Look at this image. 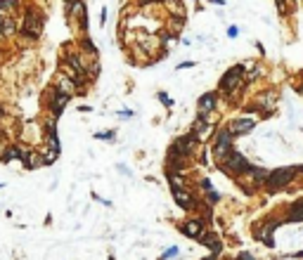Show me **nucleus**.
I'll return each mask as SVG.
<instances>
[{
  "instance_id": "obj_1",
  "label": "nucleus",
  "mask_w": 303,
  "mask_h": 260,
  "mask_svg": "<svg viewBox=\"0 0 303 260\" xmlns=\"http://www.w3.org/2000/svg\"><path fill=\"white\" fill-rule=\"evenodd\" d=\"M299 175V168H277V170H270L268 178H265V189L273 194V192H279L284 187H289L291 182L296 180Z\"/></svg>"
},
{
  "instance_id": "obj_2",
  "label": "nucleus",
  "mask_w": 303,
  "mask_h": 260,
  "mask_svg": "<svg viewBox=\"0 0 303 260\" xmlns=\"http://www.w3.org/2000/svg\"><path fill=\"white\" fill-rule=\"evenodd\" d=\"M244 64H235V67H230L227 71L223 73V78L218 83V93L223 97H230L237 93V88L244 83Z\"/></svg>"
},
{
  "instance_id": "obj_3",
  "label": "nucleus",
  "mask_w": 303,
  "mask_h": 260,
  "mask_svg": "<svg viewBox=\"0 0 303 260\" xmlns=\"http://www.w3.org/2000/svg\"><path fill=\"white\" fill-rule=\"evenodd\" d=\"M216 165L223 170V173H230V175H242L247 168H249V159H247V154H242V151H237V149H232L230 154H225L223 159H218L216 161Z\"/></svg>"
},
{
  "instance_id": "obj_4",
  "label": "nucleus",
  "mask_w": 303,
  "mask_h": 260,
  "mask_svg": "<svg viewBox=\"0 0 303 260\" xmlns=\"http://www.w3.org/2000/svg\"><path fill=\"white\" fill-rule=\"evenodd\" d=\"M199 142H201V140H199L192 130H190L187 135H180L171 147H168V159H185V161H187V159L194 154Z\"/></svg>"
},
{
  "instance_id": "obj_5",
  "label": "nucleus",
  "mask_w": 303,
  "mask_h": 260,
  "mask_svg": "<svg viewBox=\"0 0 303 260\" xmlns=\"http://www.w3.org/2000/svg\"><path fill=\"white\" fill-rule=\"evenodd\" d=\"M232 149H235V135L227 130V125L220 128V130H216L213 133V144H211L213 159L218 161V159H223L225 154H230Z\"/></svg>"
},
{
  "instance_id": "obj_6",
  "label": "nucleus",
  "mask_w": 303,
  "mask_h": 260,
  "mask_svg": "<svg viewBox=\"0 0 303 260\" xmlns=\"http://www.w3.org/2000/svg\"><path fill=\"white\" fill-rule=\"evenodd\" d=\"M40 31H43V14L38 10H33V7H28L27 12H24V22H22V33L31 38V41H36L40 36Z\"/></svg>"
},
{
  "instance_id": "obj_7",
  "label": "nucleus",
  "mask_w": 303,
  "mask_h": 260,
  "mask_svg": "<svg viewBox=\"0 0 303 260\" xmlns=\"http://www.w3.org/2000/svg\"><path fill=\"white\" fill-rule=\"evenodd\" d=\"M197 241H199V244H201L204 248H209V251H211L213 258H218V256L223 253V244H220L218 234L213 232V230H204V232H201V236H199Z\"/></svg>"
},
{
  "instance_id": "obj_8",
  "label": "nucleus",
  "mask_w": 303,
  "mask_h": 260,
  "mask_svg": "<svg viewBox=\"0 0 303 260\" xmlns=\"http://www.w3.org/2000/svg\"><path fill=\"white\" fill-rule=\"evenodd\" d=\"M66 14L71 19H76L83 28H88V10H85V2L83 0H69L66 2Z\"/></svg>"
},
{
  "instance_id": "obj_9",
  "label": "nucleus",
  "mask_w": 303,
  "mask_h": 260,
  "mask_svg": "<svg viewBox=\"0 0 303 260\" xmlns=\"http://www.w3.org/2000/svg\"><path fill=\"white\" fill-rule=\"evenodd\" d=\"M256 128V118L253 116H242V118H232L230 123H227V130L232 133L235 137L239 135H247V133H251Z\"/></svg>"
},
{
  "instance_id": "obj_10",
  "label": "nucleus",
  "mask_w": 303,
  "mask_h": 260,
  "mask_svg": "<svg viewBox=\"0 0 303 260\" xmlns=\"http://www.w3.org/2000/svg\"><path fill=\"white\" fill-rule=\"evenodd\" d=\"M71 102V95H66V93H59L57 88L50 90V97H48V104H50V114L53 116H59L62 111L66 109V104Z\"/></svg>"
},
{
  "instance_id": "obj_11",
  "label": "nucleus",
  "mask_w": 303,
  "mask_h": 260,
  "mask_svg": "<svg viewBox=\"0 0 303 260\" xmlns=\"http://www.w3.org/2000/svg\"><path fill=\"white\" fill-rule=\"evenodd\" d=\"M173 201L180 206L183 211H197V196L192 192H187V189H173Z\"/></svg>"
},
{
  "instance_id": "obj_12",
  "label": "nucleus",
  "mask_w": 303,
  "mask_h": 260,
  "mask_svg": "<svg viewBox=\"0 0 303 260\" xmlns=\"http://www.w3.org/2000/svg\"><path fill=\"white\" fill-rule=\"evenodd\" d=\"M180 232H183L187 239L197 241L199 236H201V232H204V220L201 218H187L183 225H180Z\"/></svg>"
},
{
  "instance_id": "obj_13",
  "label": "nucleus",
  "mask_w": 303,
  "mask_h": 260,
  "mask_svg": "<svg viewBox=\"0 0 303 260\" xmlns=\"http://www.w3.org/2000/svg\"><path fill=\"white\" fill-rule=\"evenodd\" d=\"M256 107H258V114H273L277 107V97L273 90H268V93H261V95L256 97Z\"/></svg>"
},
{
  "instance_id": "obj_14",
  "label": "nucleus",
  "mask_w": 303,
  "mask_h": 260,
  "mask_svg": "<svg viewBox=\"0 0 303 260\" xmlns=\"http://www.w3.org/2000/svg\"><path fill=\"white\" fill-rule=\"evenodd\" d=\"M279 227V220H268L263 227H261V232H258V239L263 241L268 248L275 246V239H273V234H275V230Z\"/></svg>"
},
{
  "instance_id": "obj_15",
  "label": "nucleus",
  "mask_w": 303,
  "mask_h": 260,
  "mask_svg": "<svg viewBox=\"0 0 303 260\" xmlns=\"http://www.w3.org/2000/svg\"><path fill=\"white\" fill-rule=\"evenodd\" d=\"M216 104H218V93H204V95L197 99V111H201V114H213V111H216Z\"/></svg>"
},
{
  "instance_id": "obj_16",
  "label": "nucleus",
  "mask_w": 303,
  "mask_h": 260,
  "mask_svg": "<svg viewBox=\"0 0 303 260\" xmlns=\"http://www.w3.org/2000/svg\"><path fill=\"white\" fill-rule=\"evenodd\" d=\"M55 88H57L59 93H66V95H74V93L79 90V85L71 81L69 76H64V73H59V76H57V81H55Z\"/></svg>"
},
{
  "instance_id": "obj_17",
  "label": "nucleus",
  "mask_w": 303,
  "mask_h": 260,
  "mask_svg": "<svg viewBox=\"0 0 303 260\" xmlns=\"http://www.w3.org/2000/svg\"><path fill=\"white\" fill-rule=\"evenodd\" d=\"M17 31H19V22H17V19L5 17V19L0 22V36H2V38H10V36H14Z\"/></svg>"
},
{
  "instance_id": "obj_18",
  "label": "nucleus",
  "mask_w": 303,
  "mask_h": 260,
  "mask_svg": "<svg viewBox=\"0 0 303 260\" xmlns=\"http://www.w3.org/2000/svg\"><path fill=\"white\" fill-rule=\"evenodd\" d=\"M22 151H24V147H19V144H7L5 151L0 154V161L2 164H10L14 159H22Z\"/></svg>"
},
{
  "instance_id": "obj_19",
  "label": "nucleus",
  "mask_w": 303,
  "mask_h": 260,
  "mask_svg": "<svg viewBox=\"0 0 303 260\" xmlns=\"http://www.w3.org/2000/svg\"><path fill=\"white\" fill-rule=\"evenodd\" d=\"M287 222H303V199H299V201H294V204L289 206Z\"/></svg>"
},
{
  "instance_id": "obj_20",
  "label": "nucleus",
  "mask_w": 303,
  "mask_h": 260,
  "mask_svg": "<svg viewBox=\"0 0 303 260\" xmlns=\"http://www.w3.org/2000/svg\"><path fill=\"white\" fill-rule=\"evenodd\" d=\"M166 180L173 189H187V182H185V173H166Z\"/></svg>"
},
{
  "instance_id": "obj_21",
  "label": "nucleus",
  "mask_w": 303,
  "mask_h": 260,
  "mask_svg": "<svg viewBox=\"0 0 303 260\" xmlns=\"http://www.w3.org/2000/svg\"><path fill=\"white\" fill-rule=\"evenodd\" d=\"M171 24H168V28H171V33H180L183 31V26H185V17H178V14H171V19H168Z\"/></svg>"
},
{
  "instance_id": "obj_22",
  "label": "nucleus",
  "mask_w": 303,
  "mask_h": 260,
  "mask_svg": "<svg viewBox=\"0 0 303 260\" xmlns=\"http://www.w3.org/2000/svg\"><path fill=\"white\" fill-rule=\"evenodd\" d=\"M166 5H168V10H171V14H178V17H185V5H183V0H166Z\"/></svg>"
},
{
  "instance_id": "obj_23",
  "label": "nucleus",
  "mask_w": 303,
  "mask_h": 260,
  "mask_svg": "<svg viewBox=\"0 0 303 260\" xmlns=\"http://www.w3.org/2000/svg\"><path fill=\"white\" fill-rule=\"evenodd\" d=\"M19 7V0H0V12H12Z\"/></svg>"
},
{
  "instance_id": "obj_24",
  "label": "nucleus",
  "mask_w": 303,
  "mask_h": 260,
  "mask_svg": "<svg viewBox=\"0 0 303 260\" xmlns=\"http://www.w3.org/2000/svg\"><path fill=\"white\" fill-rule=\"evenodd\" d=\"M178 253H180V251H178V246H168V248H166V251H164V253H161V256H159V260H171V258H178Z\"/></svg>"
},
{
  "instance_id": "obj_25",
  "label": "nucleus",
  "mask_w": 303,
  "mask_h": 260,
  "mask_svg": "<svg viewBox=\"0 0 303 260\" xmlns=\"http://www.w3.org/2000/svg\"><path fill=\"white\" fill-rule=\"evenodd\" d=\"M57 156H59V151H55V149H48L45 154H43V164L45 165H50L57 161Z\"/></svg>"
},
{
  "instance_id": "obj_26",
  "label": "nucleus",
  "mask_w": 303,
  "mask_h": 260,
  "mask_svg": "<svg viewBox=\"0 0 303 260\" xmlns=\"http://www.w3.org/2000/svg\"><path fill=\"white\" fill-rule=\"evenodd\" d=\"M157 97H159V102H161L166 109H173V99H171V95H168V93H164V90H161V93H157Z\"/></svg>"
},
{
  "instance_id": "obj_27",
  "label": "nucleus",
  "mask_w": 303,
  "mask_h": 260,
  "mask_svg": "<svg viewBox=\"0 0 303 260\" xmlns=\"http://www.w3.org/2000/svg\"><path fill=\"white\" fill-rule=\"evenodd\" d=\"M116 137L114 130H102V133H95V140H105V142H111Z\"/></svg>"
},
{
  "instance_id": "obj_28",
  "label": "nucleus",
  "mask_w": 303,
  "mask_h": 260,
  "mask_svg": "<svg viewBox=\"0 0 303 260\" xmlns=\"http://www.w3.org/2000/svg\"><path fill=\"white\" fill-rule=\"evenodd\" d=\"M204 194H206V199H211V204H218V201H220V194L216 192L213 187L209 189V192H204Z\"/></svg>"
},
{
  "instance_id": "obj_29",
  "label": "nucleus",
  "mask_w": 303,
  "mask_h": 260,
  "mask_svg": "<svg viewBox=\"0 0 303 260\" xmlns=\"http://www.w3.org/2000/svg\"><path fill=\"white\" fill-rule=\"evenodd\" d=\"M119 116L123 118V121H128V118H133V116H135V111H131V109H121V111H119Z\"/></svg>"
},
{
  "instance_id": "obj_30",
  "label": "nucleus",
  "mask_w": 303,
  "mask_h": 260,
  "mask_svg": "<svg viewBox=\"0 0 303 260\" xmlns=\"http://www.w3.org/2000/svg\"><path fill=\"white\" fill-rule=\"evenodd\" d=\"M227 36H230V38H237V36H239V26H227Z\"/></svg>"
},
{
  "instance_id": "obj_31",
  "label": "nucleus",
  "mask_w": 303,
  "mask_h": 260,
  "mask_svg": "<svg viewBox=\"0 0 303 260\" xmlns=\"http://www.w3.org/2000/svg\"><path fill=\"white\" fill-rule=\"evenodd\" d=\"M159 0H138V5L140 7H149V5H157Z\"/></svg>"
},
{
  "instance_id": "obj_32",
  "label": "nucleus",
  "mask_w": 303,
  "mask_h": 260,
  "mask_svg": "<svg viewBox=\"0 0 303 260\" xmlns=\"http://www.w3.org/2000/svg\"><path fill=\"white\" fill-rule=\"evenodd\" d=\"M277 7H279V12H287V0H275Z\"/></svg>"
},
{
  "instance_id": "obj_33",
  "label": "nucleus",
  "mask_w": 303,
  "mask_h": 260,
  "mask_svg": "<svg viewBox=\"0 0 303 260\" xmlns=\"http://www.w3.org/2000/svg\"><path fill=\"white\" fill-rule=\"evenodd\" d=\"M237 260H253V256H251V253H247V251H242V253L237 256Z\"/></svg>"
},
{
  "instance_id": "obj_34",
  "label": "nucleus",
  "mask_w": 303,
  "mask_h": 260,
  "mask_svg": "<svg viewBox=\"0 0 303 260\" xmlns=\"http://www.w3.org/2000/svg\"><path fill=\"white\" fill-rule=\"evenodd\" d=\"M194 64H197V62H192V59H190V62H183V64H178V69H190V67H194Z\"/></svg>"
},
{
  "instance_id": "obj_35",
  "label": "nucleus",
  "mask_w": 303,
  "mask_h": 260,
  "mask_svg": "<svg viewBox=\"0 0 303 260\" xmlns=\"http://www.w3.org/2000/svg\"><path fill=\"white\" fill-rule=\"evenodd\" d=\"M206 2H211V5H216V7H223L225 0H206Z\"/></svg>"
},
{
  "instance_id": "obj_36",
  "label": "nucleus",
  "mask_w": 303,
  "mask_h": 260,
  "mask_svg": "<svg viewBox=\"0 0 303 260\" xmlns=\"http://www.w3.org/2000/svg\"><path fill=\"white\" fill-rule=\"evenodd\" d=\"M100 19H102L100 24H105V22H107V7H105V10H102V14H100Z\"/></svg>"
},
{
  "instance_id": "obj_37",
  "label": "nucleus",
  "mask_w": 303,
  "mask_h": 260,
  "mask_svg": "<svg viewBox=\"0 0 303 260\" xmlns=\"http://www.w3.org/2000/svg\"><path fill=\"white\" fill-rule=\"evenodd\" d=\"M296 93H299V95L303 97V83H301V85H299V88H296Z\"/></svg>"
},
{
  "instance_id": "obj_38",
  "label": "nucleus",
  "mask_w": 303,
  "mask_h": 260,
  "mask_svg": "<svg viewBox=\"0 0 303 260\" xmlns=\"http://www.w3.org/2000/svg\"><path fill=\"white\" fill-rule=\"evenodd\" d=\"M204 260H218V258H213V256H211V253H209V258H204Z\"/></svg>"
},
{
  "instance_id": "obj_39",
  "label": "nucleus",
  "mask_w": 303,
  "mask_h": 260,
  "mask_svg": "<svg viewBox=\"0 0 303 260\" xmlns=\"http://www.w3.org/2000/svg\"><path fill=\"white\" fill-rule=\"evenodd\" d=\"M299 173H301V175H303V165H301V168H299Z\"/></svg>"
},
{
  "instance_id": "obj_40",
  "label": "nucleus",
  "mask_w": 303,
  "mask_h": 260,
  "mask_svg": "<svg viewBox=\"0 0 303 260\" xmlns=\"http://www.w3.org/2000/svg\"><path fill=\"white\" fill-rule=\"evenodd\" d=\"M0 187H2V185H0Z\"/></svg>"
}]
</instances>
